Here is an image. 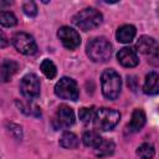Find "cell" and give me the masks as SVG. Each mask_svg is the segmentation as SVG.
Segmentation results:
<instances>
[{
  "label": "cell",
  "instance_id": "5b68a950",
  "mask_svg": "<svg viewBox=\"0 0 159 159\" xmlns=\"http://www.w3.org/2000/svg\"><path fill=\"white\" fill-rule=\"evenodd\" d=\"M55 93L57 97H60L62 99L77 101L78 96H80L77 82L71 77H62L55 84Z\"/></svg>",
  "mask_w": 159,
  "mask_h": 159
},
{
  "label": "cell",
  "instance_id": "8fae6325",
  "mask_svg": "<svg viewBox=\"0 0 159 159\" xmlns=\"http://www.w3.org/2000/svg\"><path fill=\"white\" fill-rule=\"evenodd\" d=\"M117 60L123 67H127V68L135 67L139 63V57L137 55V51L130 47L120 48L117 53Z\"/></svg>",
  "mask_w": 159,
  "mask_h": 159
},
{
  "label": "cell",
  "instance_id": "603a6c76",
  "mask_svg": "<svg viewBox=\"0 0 159 159\" xmlns=\"http://www.w3.org/2000/svg\"><path fill=\"white\" fill-rule=\"evenodd\" d=\"M94 107L92 106V107H82V108H80V111H78V117H80V119L83 122V123H89V122H92L93 120V117H94Z\"/></svg>",
  "mask_w": 159,
  "mask_h": 159
},
{
  "label": "cell",
  "instance_id": "ac0fdd59",
  "mask_svg": "<svg viewBox=\"0 0 159 159\" xmlns=\"http://www.w3.org/2000/svg\"><path fill=\"white\" fill-rule=\"evenodd\" d=\"M102 139H103V138H102L97 132H94V130H87V132H84L83 135H82V142H83V144H84L86 147H89V148H93V149H96V148L101 144Z\"/></svg>",
  "mask_w": 159,
  "mask_h": 159
},
{
  "label": "cell",
  "instance_id": "d4e9b609",
  "mask_svg": "<svg viewBox=\"0 0 159 159\" xmlns=\"http://www.w3.org/2000/svg\"><path fill=\"white\" fill-rule=\"evenodd\" d=\"M7 128H9V132L12 133V135L17 139V140H21L22 139V129L19 124H15V123H6Z\"/></svg>",
  "mask_w": 159,
  "mask_h": 159
},
{
  "label": "cell",
  "instance_id": "6da1fadb",
  "mask_svg": "<svg viewBox=\"0 0 159 159\" xmlns=\"http://www.w3.org/2000/svg\"><path fill=\"white\" fill-rule=\"evenodd\" d=\"M101 87H102V93L107 99L109 101L117 99L122 89L120 76L112 68L104 70L101 76Z\"/></svg>",
  "mask_w": 159,
  "mask_h": 159
},
{
  "label": "cell",
  "instance_id": "9a60e30c",
  "mask_svg": "<svg viewBox=\"0 0 159 159\" xmlns=\"http://www.w3.org/2000/svg\"><path fill=\"white\" fill-rule=\"evenodd\" d=\"M135 34H137V30L133 25H123L118 27L116 32V37L122 43H129L135 37Z\"/></svg>",
  "mask_w": 159,
  "mask_h": 159
},
{
  "label": "cell",
  "instance_id": "2e32d148",
  "mask_svg": "<svg viewBox=\"0 0 159 159\" xmlns=\"http://www.w3.org/2000/svg\"><path fill=\"white\" fill-rule=\"evenodd\" d=\"M114 149H116V145L112 140L102 139L101 144L94 149V153L97 158H106V157L112 155L114 153Z\"/></svg>",
  "mask_w": 159,
  "mask_h": 159
},
{
  "label": "cell",
  "instance_id": "484cf974",
  "mask_svg": "<svg viewBox=\"0 0 159 159\" xmlns=\"http://www.w3.org/2000/svg\"><path fill=\"white\" fill-rule=\"evenodd\" d=\"M7 45H9V39L5 35V32L0 30V47H6Z\"/></svg>",
  "mask_w": 159,
  "mask_h": 159
},
{
  "label": "cell",
  "instance_id": "ffe728a7",
  "mask_svg": "<svg viewBox=\"0 0 159 159\" xmlns=\"http://www.w3.org/2000/svg\"><path fill=\"white\" fill-rule=\"evenodd\" d=\"M40 70H41V72H42L48 80L55 78L56 75H57V68H56L55 63H53L51 60H48V58H45V60L41 62Z\"/></svg>",
  "mask_w": 159,
  "mask_h": 159
},
{
  "label": "cell",
  "instance_id": "ba28073f",
  "mask_svg": "<svg viewBox=\"0 0 159 159\" xmlns=\"http://www.w3.org/2000/svg\"><path fill=\"white\" fill-rule=\"evenodd\" d=\"M75 123V112L73 109L67 104L58 106L53 118H52V125L56 130L58 129H66L73 125Z\"/></svg>",
  "mask_w": 159,
  "mask_h": 159
},
{
  "label": "cell",
  "instance_id": "30bf717a",
  "mask_svg": "<svg viewBox=\"0 0 159 159\" xmlns=\"http://www.w3.org/2000/svg\"><path fill=\"white\" fill-rule=\"evenodd\" d=\"M57 36L61 40L62 45L67 48V50H75L81 45V36L80 34L70 27V26H62L58 29L57 31Z\"/></svg>",
  "mask_w": 159,
  "mask_h": 159
},
{
  "label": "cell",
  "instance_id": "7c38bea8",
  "mask_svg": "<svg viewBox=\"0 0 159 159\" xmlns=\"http://www.w3.org/2000/svg\"><path fill=\"white\" fill-rule=\"evenodd\" d=\"M145 122H147V117H145L144 111L140 109V108L134 109V111H133V114H132L130 122L125 125L124 133H125V134H133V133L139 132V130L144 127Z\"/></svg>",
  "mask_w": 159,
  "mask_h": 159
},
{
  "label": "cell",
  "instance_id": "cb8c5ba5",
  "mask_svg": "<svg viewBox=\"0 0 159 159\" xmlns=\"http://www.w3.org/2000/svg\"><path fill=\"white\" fill-rule=\"evenodd\" d=\"M22 11L29 17H35L37 15V6L34 1H26L22 5Z\"/></svg>",
  "mask_w": 159,
  "mask_h": 159
},
{
  "label": "cell",
  "instance_id": "e0dca14e",
  "mask_svg": "<svg viewBox=\"0 0 159 159\" xmlns=\"http://www.w3.org/2000/svg\"><path fill=\"white\" fill-rule=\"evenodd\" d=\"M80 144L78 137L72 132H63L60 138V145L65 149H75Z\"/></svg>",
  "mask_w": 159,
  "mask_h": 159
},
{
  "label": "cell",
  "instance_id": "277c9868",
  "mask_svg": "<svg viewBox=\"0 0 159 159\" xmlns=\"http://www.w3.org/2000/svg\"><path fill=\"white\" fill-rule=\"evenodd\" d=\"M119 119H120V113L118 111L103 107L94 112L93 123L96 129L102 132H108L112 130L118 124Z\"/></svg>",
  "mask_w": 159,
  "mask_h": 159
},
{
  "label": "cell",
  "instance_id": "9c48e42d",
  "mask_svg": "<svg viewBox=\"0 0 159 159\" xmlns=\"http://www.w3.org/2000/svg\"><path fill=\"white\" fill-rule=\"evenodd\" d=\"M135 50L149 57V62L158 65V42L150 36H140L135 43Z\"/></svg>",
  "mask_w": 159,
  "mask_h": 159
},
{
  "label": "cell",
  "instance_id": "5bb4252c",
  "mask_svg": "<svg viewBox=\"0 0 159 159\" xmlns=\"http://www.w3.org/2000/svg\"><path fill=\"white\" fill-rule=\"evenodd\" d=\"M143 92L145 94H157L159 92V75L154 71L149 72L145 76V81L143 84Z\"/></svg>",
  "mask_w": 159,
  "mask_h": 159
},
{
  "label": "cell",
  "instance_id": "4fadbf2b",
  "mask_svg": "<svg viewBox=\"0 0 159 159\" xmlns=\"http://www.w3.org/2000/svg\"><path fill=\"white\" fill-rule=\"evenodd\" d=\"M19 71V63L12 60H4L0 63V80L4 82L10 81Z\"/></svg>",
  "mask_w": 159,
  "mask_h": 159
},
{
  "label": "cell",
  "instance_id": "7a4b0ae2",
  "mask_svg": "<svg viewBox=\"0 0 159 159\" xmlns=\"http://www.w3.org/2000/svg\"><path fill=\"white\" fill-rule=\"evenodd\" d=\"M87 56L93 62H106L112 56V45L106 37H96L87 43Z\"/></svg>",
  "mask_w": 159,
  "mask_h": 159
},
{
  "label": "cell",
  "instance_id": "8992f818",
  "mask_svg": "<svg viewBox=\"0 0 159 159\" xmlns=\"http://www.w3.org/2000/svg\"><path fill=\"white\" fill-rule=\"evenodd\" d=\"M20 92L29 101L37 98L41 92V84H40L39 77L35 73L25 75L20 82Z\"/></svg>",
  "mask_w": 159,
  "mask_h": 159
},
{
  "label": "cell",
  "instance_id": "3957f363",
  "mask_svg": "<svg viewBox=\"0 0 159 159\" xmlns=\"http://www.w3.org/2000/svg\"><path fill=\"white\" fill-rule=\"evenodd\" d=\"M102 20L103 15L94 7H86L72 17V22L82 31H89L98 27L102 24Z\"/></svg>",
  "mask_w": 159,
  "mask_h": 159
},
{
  "label": "cell",
  "instance_id": "d6986e66",
  "mask_svg": "<svg viewBox=\"0 0 159 159\" xmlns=\"http://www.w3.org/2000/svg\"><path fill=\"white\" fill-rule=\"evenodd\" d=\"M154 154H155L154 145L148 143V142L142 143L137 148V157H138V159H153Z\"/></svg>",
  "mask_w": 159,
  "mask_h": 159
},
{
  "label": "cell",
  "instance_id": "44dd1931",
  "mask_svg": "<svg viewBox=\"0 0 159 159\" xmlns=\"http://www.w3.org/2000/svg\"><path fill=\"white\" fill-rule=\"evenodd\" d=\"M17 24V19L16 16L11 12V11H0V25L5 26V27H12Z\"/></svg>",
  "mask_w": 159,
  "mask_h": 159
},
{
  "label": "cell",
  "instance_id": "4316f807",
  "mask_svg": "<svg viewBox=\"0 0 159 159\" xmlns=\"http://www.w3.org/2000/svg\"><path fill=\"white\" fill-rule=\"evenodd\" d=\"M12 4V1H0V5L1 6H4V5H11Z\"/></svg>",
  "mask_w": 159,
  "mask_h": 159
},
{
  "label": "cell",
  "instance_id": "7402d4cb",
  "mask_svg": "<svg viewBox=\"0 0 159 159\" xmlns=\"http://www.w3.org/2000/svg\"><path fill=\"white\" fill-rule=\"evenodd\" d=\"M16 104L19 106L20 111L24 112V113L27 114V116H35V117L41 116V111H40V108H39L37 106L31 104L30 102L24 103V102H19V101H16Z\"/></svg>",
  "mask_w": 159,
  "mask_h": 159
},
{
  "label": "cell",
  "instance_id": "52a82bcc",
  "mask_svg": "<svg viewBox=\"0 0 159 159\" xmlns=\"http://www.w3.org/2000/svg\"><path fill=\"white\" fill-rule=\"evenodd\" d=\"M12 45L22 55L30 56L37 52V45L34 37L26 32H16L12 36Z\"/></svg>",
  "mask_w": 159,
  "mask_h": 159
}]
</instances>
